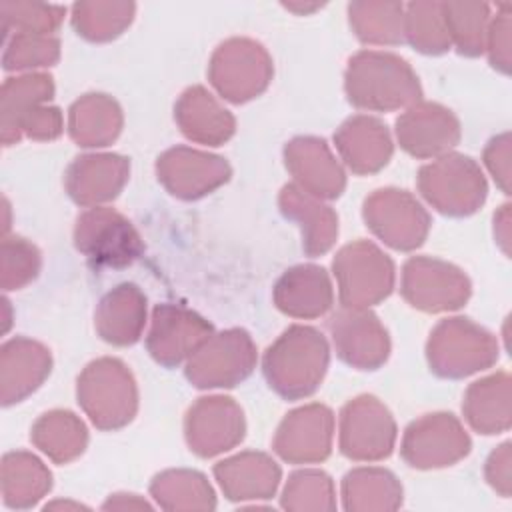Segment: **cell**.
Here are the masks:
<instances>
[{
  "mask_svg": "<svg viewBox=\"0 0 512 512\" xmlns=\"http://www.w3.org/2000/svg\"><path fill=\"white\" fill-rule=\"evenodd\" d=\"M344 88L350 104L388 112L416 104L422 96L418 76L406 60L390 52L364 50L350 58Z\"/></svg>",
  "mask_w": 512,
  "mask_h": 512,
  "instance_id": "cell-1",
  "label": "cell"
},
{
  "mask_svg": "<svg viewBox=\"0 0 512 512\" xmlns=\"http://www.w3.org/2000/svg\"><path fill=\"white\" fill-rule=\"evenodd\" d=\"M328 358L326 338L316 328L294 324L266 350L262 370L274 392L286 400H298L316 392Z\"/></svg>",
  "mask_w": 512,
  "mask_h": 512,
  "instance_id": "cell-2",
  "label": "cell"
},
{
  "mask_svg": "<svg viewBox=\"0 0 512 512\" xmlns=\"http://www.w3.org/2000/svg\"><path fill=\"white\" fill-rule=\"evenodd\" d=\"M78 404L100 430H116L132 422L138 408L136 382L118 358H98L78 376Z\"/></svg>",
  "mask_w": 512,
  "mask_h": 512,
  "instance_id": "cell-3",
  "label": "cell"
},
{
  "mask_svg": "<svg viewBox=\"0 0 512 512\" xmlns=\"http://www.w3.org/2000/svg\"><path fill=\"white\" fill-rule=\"evenodd\" d=\"M430 370L442 378H462L492 366L498 344L490 332L468 318L442 320L428 338Z\"/></svg>",
  "mask_w": 512,
  "mask_h": 512,
  "instance_id": "cell-4",
  "label": "cell"
},
{
  "mask_svg": "<svg viewBox=\"0 0 512 512\" xmlns=\"http://www.w3.org/2000/svg\"><path fill=\"white\" fill-rule=\"evenodd\" d=\"M422 196L442 214L468 216L486 200V180L478 164L462 154H446L418 172Z\"/></svg>",
  "mask_w": 512,
  "mask_h": 512,
  "instance_id": "cell-5",
  "label": "cell"
},
{
  "mask_svg": "<svg viewBox=\"0 0 512 512\" xmlns=\"http://www.w3.org/2000/svg\"><path fill=\"white\" fill-rule=\"evenodd\" d=\"M344 308H368L384 300L394 288V264L372 242L346 244L332 262Z\"/></svg>",
  "mask_w": 512,
  "mask_h": 512,
  "instance_id": "cell-6",
  "label": "cell"
},
{
  "mask_svg": "<svg viewBox=\"0 0 512 512\" xmlns=\"http://www.w3.org/2000/svg\"><path fill=\"white\" fill-rule=\"evenodd\" d=\"M74 244L94 268H122L144 252L132 222L112 208H88L74 226Z\"/></svg>",
  "mask_w": 512,
  "mask_h": 512,
  "instance_id": "cell-7",
  "label": "cell"
},
{
  "mask_svg": "<svg viewBox=\"0 0 512 512\" xmlns=\"http://www.w3.org/2000/svg\"><path fill=\"white\" fill-rule=\"evenodd\" d=\"M256 366V348L242 328L212 334L186 364V378L198 388H232Z\"/></svg>",
  "mask_w": 512,
  "mask_h": 512,
  "instance_id": "cell-8",
  "label": "cell"
},
{
  "mask_svg": "<svg viewBox=\"0 0 512 512\" xmlns=\"http://www.w3.org/2000/svg\"><path fill=\"white\" fill-rule=\"evenodd\" d=\"M208 76L222 98L240 104L266 90L272 78V60L262 44L232 38L212 54Z\"/></svg>",
  "mask_w": 512,
  "mask_h": 512,
  "instance_id": "cell-9",
  "label": "cell"
},
{
  "mask_svg": "<svg viewBox=\"0 0 512 512\" xmlns=\"http://www.w3.org/2000/svg\"><path fill=\"white\" fill-rule=\"evenodd\" d=\"M366 226L396 250L418 248L428 234L430 216L406 190L382 188L364 200Z\"/></svg>",
  "mask_w": 512,
  "mask_h": 512,
  "instance_id": "cell-10",
  "label": "cell"
},
{
  "mask_svg": "<svg viewBox=\"0 0 512 512\" xmlns=\"http://www.w3.org/2000/svg\"><path fill=\"white\" fill-rule=\"evenodd\" d=\"M396 442V424L388 408L374 396H358L340 412V450L350 460L388 458Z\"/></svg>",
  "mask_w": 512,
  "mask_h": 512,
  "instance_id": "cell-11",
  "label": "cell"
},
{
  "mask_svg": "<svg viewBox=\"0 0 512 512\" xmlns=\"http://www.w3.org/2000/svg\"><path fill=\"white\" fill-rule=\"evenodd\" d=\"M402 296L424 312L460 308L470 296L464 272L444 260L414 256L402 268Z\"/></svg>",
  "mask_w": 512,
  "mask_h": 512,
  "instance_id": "cell-12",
  "label": "cell"
},
{
  "mask_svg": "<svg viewBox=\"0 0 512 512\" xmlns=\"http://www.w3.org/2000/svg\"><path fill=\"white\" fill-rule=\"evenodd\" d=\"M400 452L412 468H444L470 452V438L452 414H426L406 428Z\"/></svg>",
  "mask_w": 512,
  "mask_h": 512,
  "instance_id": "cell-13",
  "label": "cell"
},
{
  "mask_svg": "<svg viewBox=\"0 0 512 512\" xmlns=\"http://www.w3.org/2000/svg\"><path fill=\"white\" fill-rule=\"evenodd\" d=\"M246 432L242 408L228 396L198 398L184 422L186 442L202 458L226 452L242 442Z\"/></svg>",
  "mask_w": 512,
  "mask_h": 512,
  "instance_id": "cell-14",
  "label": "cell"
},
{
  "mask_svg": "<svg viewBox=\"0 0 512 512\" xmlns=\"http://www.w3.org/2000/svg\"><path fill=\"white\" fill-rule=\"evenodd\" d=\"M212 330L208 320L184 306L158 304L152 310L146 346L158 364L172 368L190 358L212 336Z\"/></svg>",
  "mask_w": 512,
  "mask_h": 512,
  "instance_id": "cell-15",
  "label": "cell"
},
{
  "mask_svg": "<svg viewBox=\"0 0 512 512\" xmlns=\"http://www.w3.org/2000/svg\"><path fill=\"white\" fill-rule=\"evenodd\" d=\"M338 356L358 368L376 370L390 354V338L378 316L366 308H342L328 322Z\"/></svg>",
  "mask_w": 512,
  "mask_h": 512,
  "instance_id": "cell-16",
  "label": "cell"
},
{
  "mask_svg": "<svg viewBox=\"0 0 512 512\" xmlns=\"http://www.w3.org/2000/svg\"><path fill=\"white\" fill-rule=\"evenodd\" d=\"M334 414L324 404H308L286 414L274 436V450L292 464L322 462L332 448Z\"/></svg>",
  "mask_w": 512,
  "mask_h": 512,
  "instance_id": "cell-17",
  "label": "cell"
},
{
  "mask_svg": "<svg viewBox=\"0 0 512 512\" xmlns=\"http://www.w3.org/2000/svg\"><path fill=\"white\" fill-rule=\"evenodd\" d=\"M156 174L170 194L196 200L222 186L230 178V166L220 156L176 146L158 158Z\"/></svg>",
  "mask_w": 512,
  "mask_h": 512,
  "instance_id": "cell-18",
  "label": "cell"
},
{
  "mask_svg": "<svg viewBox=\"0 0 512 512\" xmlns=\"http://www.w3.org/2000/svg\"><path fill=\"white\" fill-rule=\"evenodd\" d=\"M396 136L408 154L430 158L458 144L460 124L448 108L432 102H416L396 120Z\"/></svg>",
  "mask_w": 512,
  "mask_h": 512,
  "instance_id": "cell-19",
  "label": "cell"
},
{
  "mask_svg": "<svg viewBox=\"0 0 512 512\" xmlns=\"http://www.w3.org/2000/svg\"><path fill=\"white\" fill-rule=\"evenodd\" d=\"M286 168L296 186L314 198H338L346 186V176L328 144L316 136H298L284 148Z\"/></svg>",
  "mask_w": 512,
  "mask_h": 512,
  "instance_id": "cell-20",
  "label": "cell"
},
{
  "mask_svg": "<svg viewBox=\"0 0 512 512\" xmlns=\"http://www.w3.org/2000/svg\"><path fill=\"white\" fill-rule=\"evenodd\" d=\"M52 370L50 350L30 338L16 336L0 348V396L4 406L22 402L42 386Z\"/></svg>",
  "mask_w": 512,
  "mask_h": 512,
  "instance_id": "cell-21",
  "label": "cell"
},
{
  "mask_svg": "<svg viewBox=\"0 0 512 512\" xmlns=\"http://www.w3.org/2000/svg\"><path fill=\"white\" fill-rule=\"evenodd\" d=\"M130 174V162L118 154H86L74 158L64 176L70 198L80 206L112 200Z\"/></svg>",
  "mask_w": 512,
  "mask_h": 512,
  "instance_id": "cell-22",
  "label": "cell"
},
{
  "mask_svg": "<svg viewBox=\"0 0 512 512\" xmlns=\"http://www.w3.org/2000/svg\"><path fill=\"white\" fill-rule=\"evenodd\" d=\"M332 284L322 266L300 264L286 270L274 286L276 306L294 318H316L330 310Z\"/></svg>",
  "mask_w": 512,
  "mask_h": 512,
  "instance_id": "cell-23",
  "label": "cell"
},
{
  "mask_svg": "<svg viewBox=\"0 0 512 512\" xmlns=\"http://www.w3.org/2000/svg\"><path fill=\"white\" fill-rule=\"evenodd\" d=\"M336 148L356 174H372L388 164L392 140L386 126L372 116H352L334 134Z\"/></svg>",
  "mask_w": 512,
  "mask_h": 512,
  "instance_id": "cell-24",
  "label": "cell"
},
{
  "mask_svg": "<svg viewBox=\"0 0 512 512\" xmlns=\"http://www.w3.org/2000/svg\"><path fill=\"white\" fill-rule=\"evenodd\" d=\"M214 476L228 500H264L278 488L280 466L262 452H242L218 462Z\"/></svg>",
  "mask_w": 512,
  "mask_h": 512,
  "instance_id": "cell-25",
  "label": "cell"
},
{
  "mask_svg": "<svg viewBox=\"0 0 512 512\" xmlns=\"http://www.w3.org/2000/svg\"><path fill=\"white\" fill-rule=\"evenodd\" d=\"M174 118L186 138L208 146L224 144L236 128L234 116L202 86L182 92L174 106Z\"/></svg>",
  "mask_w": 512,
  "mask_h": 512,
  "instance_id": "cell-26",
  "label": "cell"
},
{
  "mask_svg": "<svg viewBox=\"0 0 512 512\" xmlns=\"http://www.w3.org/2000/svg\"><path fill=\"white\" fill-rule=\"evenodd\" d=\"M146 322V296L134 284H120L98 304L94 326L102 340L114 346L134 344Z\"/></svg>",
  "mask_w": 512,
  "mask_h": 512,
  "instance_id": "cell-27",
  "label": "cell"
},
{
  "mask_svg": "<svg viewBox=\"0 0 512 512\" xmlns=\"http://www.w3.org/2000/svg\"><path fill=\"white\" fill-rule=\"evenodd\" d=\"M280 210L302 228V246L308 256H320L332 248L338 236V216L330 206L296 184H286L280 192Z\"/></svg>",
  "mask_w": 512,
  "mask_h": 512,
  "instance_id": "cell-28",
  "label": "cell"
},
{
  "mask_svg": "<svg viewBox=\"0 0 512 512\" xmlns=\"http://www.w3.org/2000/svg\"><path fill=\"white\" fill-rule=\"evenodd\" d=\"M54 96V82L48 74H24L6 78L0 92V128L2 144L20 140V124L36 108Z\"/></svg>",
  "mask_w": 512,
  "mask_h": 512,
  "instance_id": "cell-29",
  "label": "cell"
},
{
  "mask_svg": "<svg viewBox=\"0 0 512 512\" xmlns=\"http://www.w3.org/2000/svg\"><path fill=\"white\" fill-rule=\"evenodd\" d=\"M122 130V110L106 94H86L68 110V132L78 146H108Z\"/></svg>",
  "mask_w": 512,
  "mask_h": 512,
  "instance_id": "cell-30",
  "label": "cell"
},
{
  "mask_svg": "<svg viewBox=\"0 0 512 512\" xmlns=\"http://www.w3.org/2000/svg\"><path fill=\"white\" fill-rule=\"evenodd\" d=\"M510 378L506 372L474 382L464 396V416L482 434H498L510 426Z\"/></svg>",
  "mask_w": 512,
  "mask_h": 512,
  "instance_id": "cell-31",
  "label": "cell"
},
{
  "mask_svg": "<svg viewBox=\"0 0 512 512\" xmlns=\"http://www.w3.org/2000/svg\"><path fill=\"white\" fill-rule=\"evenodd\" d=\"M52 488L50 470L34 454L18 450L2 458V502L8 508H30Z\"/></svg>",
  "mask_w": 512,
  "mask_h": 512,
  "instance_id": "cell-32",
  "label": "cell"
},
{
  "mask_svg": "<svg viewBox=\"0 0 512 512\" xmlns=\"http://www.w3.org/2000/svg\"><path fill=\"white\" fill-rule=\"evenodd\" d=\"M30 440L50 460L66 464L84 452L88 432L76 414L68 410H52L34 422Z\"/></svg>",
  "mask_w": 512,
  "mask_h": 512,
  "instance_id": "cell-33",
  "label": "cell"
},
{
  "mask_svg": "<svg viewBox=\"0 0 512 512\" xmlns=\"http://www.w3.org/2000/svg\"><path fill=\"white\" fill-rule=\"evenodd\" d=\"M346 510H396L402 504V486L384 468H356L342 480Z\"/></svg>",
  "mask_w": 512,
  "mask_h": 512,
  "instance_id": "cell-34",
  "label": "cell"
},
{
  "mask_svg": "<svg viewBox=\"0 0 512 512\" xmlns=\"http://www.w3.org/2000/svg\"><path fill=\"white\" fill-rule=\"evenodd\" d=\"M150 494L164 510H214L216 498L204 474L194 470H166L154 476Z\"/></svg>",
  "mask_w": 512,
  "mask_h": 512,
  "instance_id": "cell-35",
  "label": "cell"
},
{
  "mask_svg": "<svg viewBox=\"0 0 512 512\" xmlns=\"http://www.w3.org/2000/svg\"><path fill=\"white\" fill-rule=\"evenodd\" d=\"M350 26L368 44H400L404 40V8L396 2H354L348 6Z\"/></svg>",
  "mask_w": 512,
  "mask_h": 512,
  "instance_id": "cell-36",
  "label": "cell"
},
{
  "mask_svg": "<svg viewBox=\"0 0 512 512\" xmlns=\"http://www.w3.org/2000/svg\"><path fill=\"white\" fill-rule=\"evenodd\" d=\"M134 4L126 2H82L72 8V24L80 36L92 42H106L122 34L132 22Z\"/></svg>",
  "mask_w": 512,
  "mask_h": 512,
  "instance_id": "cell-37",
  "label": "cell"
},
{
  "mask_svg": "<svg viewBox=\"0 0 512 512\" xmlns=\"http://www.w3.org/2000/svg\"><path fill=\"white\" fill-rule=\"evenodd\" d=\"M404 38L422 54H442L450 48V36L442 16V4L412 2L404 16Z\"/></svg>",
  "mask_w": 512,
  "mask_h": 512,
  "instance_id": "cell-38",
  "label": "cell"
},
{
  "mask_svg": "<svg viewBox=\"0 0 512 512\" xmlns=\"http://www.w3.org/2000/svg\"><path fill=\"white\" fill-rule=\"evenodd\" d=\"M442 16L450 42L456 44L460 54L478 56L484 50L486 4H442Z\"/></svg>",
  "mask_w": 512,
  "mask_h": 512,
  "instance_id": "cell-39",
  "label": "cell"
},
{
  "mask_svg": "<svg viewBox=\"0 0 512 512\" xmlns=\"http://www.w3.org/2000/svg\"><path fill=\"white\" fill-rule=\"evenodd\" d=\"M282 506L286 510H334V484L322 470H298L290 474Z\"/></svg>",
  "mask_w": 512,
  "mask_h": 512,
  "instance_id": "cell-40",
  "label": "cell"
},
{
  "mask_svg": "<svg viewBox=\"0 0 512 512\" xmlns=\"http://www.w3.org/2000/svg\"><path fill=\"white\" fill-rule=\"evenodd\" d=\"M62 6L50 4H34V2H0L2 16V32L4 38L12 34H46L54 32L62 18Z\"/></svg>",
  "mask_w": 512,
  "mask_h": 512,
  "instance_id": "cell-41",
  "label": "cell"
},
{
  "mask_svg": "<svg viewBox=\"0 0 512 512\" xmlns=\"http://www.w3.org/2000/svg\"><path fill=\"white\" fill-rule=\"evenodd\" d=\"M60 58V42L46 34H12L4 38V70L52 66Z\"/></svg>",
  "mask_w": 512,
  "mask_h": 512,
  "instance_id": "cell-42",
  "label": "cell"
},
{
  "mask_svg": "<svg viewBox=\"0 0 512 512\" xmlns=\"http://www.w3.org/2000/svg\"><path fill=\"white\" fill-rule=\"evenodd\" d=\"M40 252L38 248L20 236H4L0 244V284L8 290H18L32 282L40 272Z\"/></svg>",
  "mask_w": 512,
  "mask_h": 512,
  "instance_id": "cell-43",
  "label": "cell"
},
{
  "mask_svg": "<svg viewBox=\"0 0 512 512\" xmlns=\"http://www.w3.org/2000/svg\"><path fill=\"white\" fill-rule=\"evenodd\" d=\"M62 132V114L54 106H40L20 124V136L32 140H54Z\"/></svg>",
  "mask_w": 512,
  "mask_h": 512,
  "instance_id": "cell-44",
  "label": "cell"
},
{
  "mask_svg": "<svg viewBox=\"0 0 512 512\" xmlns=\"http://www.w3.org/2000/svg\"><path fill=\"white\" fill-rule=\"evenodd\" d=\"M484 162L494 174V180L500 184L504 194H508V134L490 140L484 152Z\"/></svg>",
  "mask_w": 512,
  "mask_h": 512,
  "instance_id": "cell-45",
  "label": "cell"
},
{
  "mask_svg": "<svg viewBox=\"0 0 512 512\" xmlns=\"http://www.w3.org/2000/svg\"><path fill=\"white\" fill-rule=\"evenodd\" d=\"M510 444L504 442L498 450H494L486 462V478L488 482L502 494L510 496V456H508Z\"/></svg>",
  "mask_w": 512,
  "mask_h": 512,
  "instance_id": "cell-46",
  "label": "cell"
},
{
  "mask_svg": "<svg viewBox=\"0 0 512 512\" xmlns=\"http://www.w3.org/2000/svg\"><path fill=\"white\" fill-rule=\"evenodd\" d=\"M488 52L490 62L494 68H500L504 74L510 70V58H508V18L494 20L488 34Z\"/></svg>",
  "mask_w": 512,
  "mask_h": 512,
  "instance_id": "cell-47",
  "label": "cell"
},
{
  "mask_svg": "<svg viewBox=\"0 0 512 512\" xmlns=\"http://www.w3.org/2000/svg\"><path fill=\"white\" fill-rule=\"evenodd\" d=\"M102 508H104V510H110V508H116V510L138 508V510H142V508H150V504H148L146 500L138 498L136 494H114V496H110V498L104 502Z\"/></svg>",
  "mask_w": 512,
  "mask_h": 512,
  "instance_id": "cell-48",
  "label": "cell"
},
{
  "mask_svg": "<svg viewBox=\"0 0 512 512\" xmlns=\"http://www.w3.org/2000/svg\"><path fill=\"white\" fill-rule=\"evenodd\" d=\"M82 508L80 504H72V502H54V504H46V510L48 508Z\"/></svg>",
  "mask_w": 512,
  "mask_h": 512,
  "instance_id": "cell-49",
  "label": "cell"
}]
</instances>
